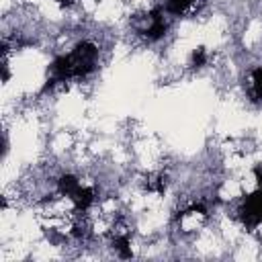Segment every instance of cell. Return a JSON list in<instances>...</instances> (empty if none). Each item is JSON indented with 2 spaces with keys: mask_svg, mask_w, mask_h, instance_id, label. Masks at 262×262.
Here are the masks:
<instances>
[{
  "mask_svg": "<svg viewBox=\"0 0 262 262\" xmlns=\"http://www.w3.org/2000/svg\"><path fill=\"white\" fill-rule=\"evenodd\" d=\"M98 59H100V47L98 43H94L92 39H82L78 41L68 53H59L47 74V82L43 86V92L55 88L57 84L70 82V80H82L86 76H90L96 68H98Z\"/></svg>",
  "mask_w": 262,
  "mask_h": 262,
  "instance_id": "cell-1",
  "label": "cell"
},
{
  "mask_svg": "<svg viewBox=\"0 0 262 262\" xmlns=\"http://www.w3.org/2000/svg\"><path fill=\"white\" fill-rule=\"evenodd\" d=\"M237 217L248 231L262 225V186H258L250 194H244L237 207Z\"/></svg>",
  "mask_w": 262,
  "mask_h": 262,
  "instance_id": "cell-2",
  "label": "cell"
},
{
  "mask_svg": "<svg viewBox=\"0 0 262 262\" xmlns=\"http://www.w3.org/2000/svg\"><path fill=\"white\" fill-rule=\"evenodd\" d=\"M205 0H166L164 8L168 16H192L201 10Z\"/></svg>",
  "mask_w": 262,
  "mask_h": 262,
  "instance_id": "cell-3",
  "label": "cell"
},
{
  "mask_svg": "<svg viewBox=\"0 0 262 262\" xmlns=\"http://www.w3.org/2000/svg\"><path fill=\"white\" fill-rule=\"evenodd\" d=\"M250 96L254 102H262V66L250 72Z\"/></svg>",
  "mask_w": 262,
  "mask_h": 262,
  "instance_id": "cell-4",
  "label": "cell"
},
{
  "mask_svg": "<svg viewBox=\"0 0 262 262\" xmlns=\"http://www.w3.org/2000/svg\"><path fill=\"white\" fill-rule=\"evenodd\" d=\"M207 61H209L207 47H203V45L194 47V49H192V53H190V61H188L190 70H203V68L207 66Z\"/></svg>",
  "mask_w": 262,
  "mask_h": 262,
  "instance_id": "cell-5",
  "label": "cell"
},
{
  "mask_svg": "<svg viewBox=\"0 0 262 262\" xmlns=\"http://www.w3.org/2000/svg\"><path fill=\"white\" fill-rule=\"evenodd\" d=\"M55 2H57L61 8H72V6L76 4V0H55Z\"/></svg>",
  "mask_w": 262,
  "mask_h": 262,
  "instance_id": "cell-6",
  "label": "cell"
}]
</instances>
